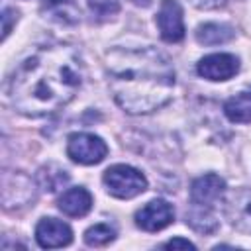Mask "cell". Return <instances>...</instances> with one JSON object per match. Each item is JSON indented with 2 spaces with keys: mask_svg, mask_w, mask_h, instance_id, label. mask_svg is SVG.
Instances as JSON below:
<instances>
[{
  "mask_svg": "<svg viewBox=\"0 0 251 251\" xmlns=\"http://www.w3.org/2000/svg\"><path fill=\"white\" fill-rule=\"evenodd\" d=\"M82 84V63L69 45H45L29 55L12 75V106L29 118L55 114L67 106Z\"/></svg>",
  "mask_w": 251,
  "mask_h": 251,
  "instance_id": "obj_1",
  "label": "cell"
},
{
  "mask_svg": "<svg viewBox=\"0 0 251 251\" xmlns=\"http://www.w3.org/2000/svg\"><path fill=\"white\" fill-rule=\"evenodd\" d=\"M108 84L127 114H151L163 108L175 88V69L155 47H116L106 55Z\"/></svg>",
  "mask_w": 251,
  "mask_h": 251,
  "instance_id": "obj_2",
  "label": "cell"
},
{
  "mask_svg": "<svg viewBox=\"0 0 251 251\" xmlns=\"http://www.w3.org/2000/svg\"><path fill=\"white\" fill-rule=\"evenodd\" d=\"M102 180H104L108 194L122 198V200L133 198L147 188V180H145L143 173H139L137 169H133L129 165H114V167L106 169Z\"/></svg>",
  "mask_w": 251,
  "mask_h": 251,
  "instance_id": "obj_3",
  "label": "cell"
},
{
  "mask_svg": "<svg viewBox=\"0 0 251 251\" xmlns=\"http://www.w3.org/2000/svg\"><path fill=\"white\" fill-rule=\"evenodd\" d=\"M108 153L106 143L94 133H71L67 141V155L80 165H96Z\"/></svg>",
  "mask_w": 251,
  "mask_h": 251,
  "instance_id": "obj_4",
  "label": "cell"
},
{
  "mask_svg": "<svg viewBox=\"0 0 251 251\" xmlns=\"http://www.w3.org/2000/svg\"><path fill=\"white\" fill-rule=\"evenodd\" d=\"M157 27L161 31V37L169 43H176L184 37V20H182V8L176 0H163L159 14L155 18Z\"/></svg>",
  "mask_w": 251,
  "mask_h": 251,
  "instance_id": "obj_5",
  "label": "cell"
},
{
  "mask_svg": "<svg viewBox=\"0 0 251 251\" xmlns=\"http://www.w3.org/2000/svg\"><path fill=\"white\" fill-rule=\"evenodd\" d=\"M173 218H175L173 206L161 198L147 202L143 208L135 212V224L145 231H159L167 227L173 222Z\"/></svg>",
  "mask_w": 251,
  "mask_h": 251,
  "instance_id": "obj_6",
  "label": "cell"
},
{
  "mask_svg": "<svg viewBox=\"0 0 251 251\" xmlns=\"http://www.w3.org/2000/svg\"><path fill=\"white\" fill-rule=\"evenodd\" d=\"M239 71V61L229 53H212L200 59L198 75L208 80H227Z\"/></svg>",
  "mask_w": 251,
  "mask_h": 251,
  "instance_id": "obj_7",
  "label": "cell"
},
{
  "mask_svg": "<svg viewBox=\"0 0 251 251\" xmlns=\"http://www.w3.org/2000/svg\"><path fill=\"white\" fill-rule=\"evenodd\" d=\"M226 216L235 229L251 233V188H239L227 196Z\"/></svg>",
  "mask_w": 251,
  "mask_h": 251,
  "instance_id": "obj_8",
  "label": "cell"
},
{
  "mask_svg": "<svg viewBox=\"0 0 251 251\" xmlns=\"http://www.w3.org/2000/svg\"><path fill=\"white\" fill-rule=\"evenodd\" d=\"M35 239L43 249L65 247L73 239V229L57 218H43L35 227Z\"/></svg>",
  "mask_w": 251,
  "mask_h": 251,
  "instance_id": "obj_9",
  "label": "cell"
},
{
  "mask_svg": "<svg viewBox=\"0 0 251 251\" xmlns=\"http://www.w3.org/2000/svg\"><path fill=\"white\" fill-rule=\"evenodd\" d=\"M226 192V182L218 175H204L198 176L190 186V200L192 204L200 206H214Z\"/></svg>",
  "mask_w": 251,
  "mask_h": 251,
  "instance_id": "obj_10",
  "label": "cell"
},
{
  "mask_svg": "<svg viewBox=\"0 0 251 251\" xmlns=\"http://www.w3.org/2000/svg\"><path fill=\"white\" fill-rule=\"evenodd\" d=\"M57 206H59V210L65 216H69V218H80V216H86L88 210L92 208V196H90V192L86 188L75 186V188L65 190L59 196Z\"/></svg>",
  "mask_w": 251,
  "mask_h": 251,
  "instance_id": "obj_11",
  "label": "cell"
},
{
  "mask_svg": "<svg viewBox=\"0 0 251 251\" xmlns=\"http://www.w3.org/2000/svg\"><path fill=\"white\" fill-rule=\"evenodd\" d=\"M41 12L47 20L63 25H75L80 20V10L75 0H45Z\"/></svg>",
  "mask_w": 251,
  "mask_h": 251,
  "instance_id": "obj_12",
  "label": "cell"
},
{
  "mask_svg": "<svg viewBox=\"0 0 251 251\" xmlns=\"http://www.w3.org/2000/svg\"><path fill=\"white\" fill-rule=\"evenodd\" d=\"M224 114L233 124H249L251 122V90L231 96L224 104Z\"/></svg>",
  "mask_w": 251,
  "mask_h": 251,
  "instance_id": "obj_13",
  "label": "cell"
},
{
  "mask_svg": "<svg viewBox=\"0 0 251 251\" xmlns=\"http://www.w3.org/2000/svg\"><path fill=\"white\" fill-rule=\"evenodd\" d=\"M235 37V31L227 24H204L196 29V41L202 45H220Z\"/></svg>",
  "mask_w": 251,
  "mask_h": 251,
  "instance_id": "obj_14",
  "label": "cell"
},
{
  "mask_svg": "<svg viewBox=\"0 0 251 251\" xmlns=\"http://www.w3.org/2000/svg\"><path fill=\"white\" fill-rule=\"evenodd\" d=\"M186 224L200 233H212L218 229V220L214 218L212 208L200 204H192V208L186 212Z\"/></svg>",
  "mask_w": 251,
  "mask_h": 251,
  "instance_id": "obj_15",
  "label": "cell"
},
{
  "mask_svg": "<svg viewBox=\"0 0 251 251\" xmlns=\"http://www.w3.org/2000/svg\"><path fill=\"white\" fill-rule=\"evenodd\" d=\"M69 180V175L65 169L57 167V165H47V167H41L39 173H37V184L47 190V192H55L59 190L63 184H67Z\"/></svg>",
  "mask_w": 251,
  "mask_h": 251,
  "instance_id": "obj_16",
  "label": "cell"
},
{
  "mask_svg": "<svg viewBox=\"0 0 251 251\" xmlns=\"http://www.w3.org/2000/svg\"><path fill=\"white\" fill-rule=\"evenodd\" d=\"M114 237H116V229L112 226H108V224H96V226L88 227L86 233H84V241L90 247L108 245L110 241H114Z\"/></svg>",
  "mask_w": 251,
  "mask_h": 251,
  "instance_id": "obj_17",
  "label": "cell"
},
{
  "mask_svg": "<svg viewBox=\"0 0 251 251\" xmlns=\"http://www.w3.org/2000/svg\"><path fill=\"white\" fill-rule=\"evenodd\" d=\"M88 8L96 22H106L120 12V0H88Z\"/></svg>",
  "mask_w": 251,
  "mask_h": 251,
  "instance_id": "obj_18",
  "label": "cell"
},
{
  "mask_svg": "<svg viewBox=\"0 0 251 251\" xmlns=\"http://www.w3.org/2000/svg\"><path fill=\"white\" fill-rule=\"evenodd\" d=\"M12 20H18V12L6 6V8H4V12H2V22H4V27H2V37H8L10 29H12Z\"/></svg>",
  "mask_w": 251,
  "mask_h": 251,
  "instance_id": "obj_19",
  "label": "cell"
},
{
  "mask_svg": "<svg viewBox=\"0 0 251 251\" xmlns=\"http://www.w3.org/2000/svg\"><path fill=\"white\" fill-rule=\"evenodd\" d=\"M163 247H167V249H176V247H182V249H194V243H190L188 239H182V237H175V239H169Z\"/></svg>",
  "mask_w": 251,
  "mask_h": 251,
  "instance_id": "obj_20",
  "label": "cell"
},
{
  "mask_svg": "<svg viewBox=\"0 0 251 251\" xmlns=\"http://www.w3.org/2000/svg\"><path fill=\"white\" fill-rule=\"evenodd\" d=\"M190 2L202 10H214V8H220L226 4V0H190Z\"/></svg>",
  "mask_w": 251,
  "mask_h": 251,
  "instance_id": "obj_21",
  "label": "cell"
},
{
  "mask_svg": "<svg viewBox=\"0 0 251 251\" xmlns=\"http://www.w3.org/2000/svg\"><path fill=\"white\" fill-rule=\"evenodd\" d=\"M133 4H137V6H149L151 4V0H131Z\"/></svg>",
  "mask_w": 251,
  "mask_h": 251,
  "instance_id": "obj_22",
  "label": "cell"
}]
</instances>
